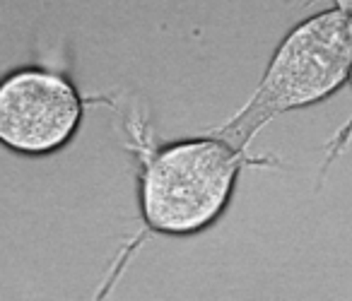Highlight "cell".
Wrapping results in <instances>:
<instances>
[{"instance_id": "cell-5", "label": "cell", "mask_w": 352, "mask_h": 301, "mask_svg": "<svg viewBox=\"0 0 352 301\" xmlns=\"http://www.w3.org/2000/svg\"><path fill=\"white\" fill-rule=\"evenodd\" d=\"M347 85L352 87V68H350V78H347Z\"/></svg>"}, {"instance_id": "cell-3", "label": "cell", "mask_w": 352, "mask_h": 301, "mask_svg": "<svg viewBox=\"0 0 352 301\" xmlns=\"http://www.w3.org/2000/svg\"><path fill=\"white\" fill-rule=\"evenodd\" d=\"M87 99L63 73L17 68L0 78V145L22 157L65 150L82 126Z\"/></svg>"}, {"instance_id": "cell-2", "label": "cell", "mask_w": 352, "mask_h": 301, "mask_svg": "<svg viewBox=\"0 0 352 301\" xmlns=\"http://www.w3.org/2000/svg\"><path fill=\"white\" fill-rule=\"evenodd\" d=\"M350 68L352 15L336 8L316 12L283 36L251 97L210 133L246 152L278 116L316 107L340 92Z\"/></svg>"}, {"instance_id": "cell-4", "label": "cell", "mask_w": 352, "mask_h": 301, "mask_svg": "<svg viewBox=\"0 0 352 301\" xmlns=\"http://www.w3.org/2000/svg\"><path fill=\"white\" fill-rule=\"evenodd\" d=\"M333 8L340 12H347V15H352V0H331Z\"/></svg>"}, {"instance_id": "cell-1", "label": "cell", "mask_w": 352, "mask_h": 301, "mask_svg": "<svg viewBox=\"0 0 352 301\" xmlns=\"http://www.w3.org/2000/svg\"><path fill=\"white\" fill-rule=\"evenodd\" d=\"M126 128L138 161V212L145 238L208 232L230 210L241 171L278 164L270 157H246L212 133L155 145L142 116H133Z\"/></svg>"}]
</instances>
